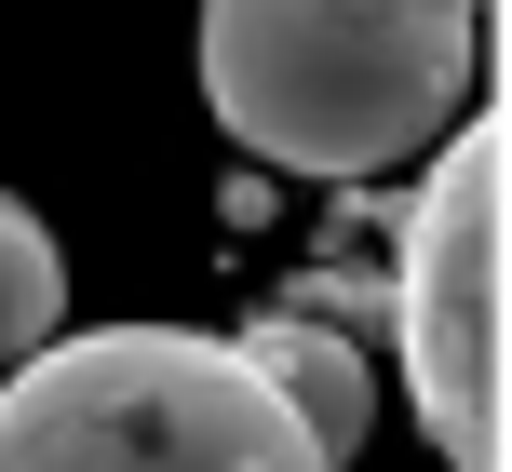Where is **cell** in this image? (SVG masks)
I'll return each instance as SVG.
<instances>
[{
  "instance_id": "5",
  "label": "cell",
  "mask_w": 512,
  "mask_h": 472,
  "mask_svg": "<svg viewBox=\"0 0 512 472\" xmlns=\"http://www.w3.org/2000/svg\"><path fill=\"white\" fill-rule=\"evenodd\" d=\"M54 324H68V257H54V230L0 189V378H14Z\"/></svg>"
},
{
  "instance_id": "1",
  "label": "cell",
  "mask_w": 512,
  "mask_h": 472,
  "mask_svg": "<svg viewBox=\"0 0 512 472\" xmlns=\"http://www.w3.org/2000/svg\"><path fill=\"white\" fill-rule=\"evenodd\" d=\"M203 108L283 176H391L472 108V0H203Z\"/></svg>"
},
{
  "instance_id": "2",
  "label": "cell",
  "mask_w": 512,
  "mask_h": 472,
  "mask_svg": "<svg viewBox=\"0 0 512 472\" xmlns=\"http://www.w3.org/2000/svg\"><path fill=\"white\" fill-rule=\"evenodd\" d=\"M0 472H324V446L230 338L95 324L0 378Z\"/></svg>"
},
{
  "instance_id": "4",
  "label": "cell",
  "mask_w": 512,
  "mask_h": 472,
  "mask_svg": "<svg viewBox=\"0 0 512 472\" xmlns=\"http://www.w3.org/2000/svg\"><path fill=\"white\" fill-rule=\"evenodd\" d=\"M243 365L283 392V419L324 446V472H351V446L378 432V378H364V351L337 338V324H310V311H270V324H243Z\"/></svg>"
},
{
  "instance_id": "3",
  "label": "cell",
  "mask_w": 512,
  "mask_h": 472,
  "mask_svg": "<svg viewBox=\"0 0 512 472\" xmlns=\"http://www.w3.org/2000/svg\"><path fill=\"white\" fill-rule=\"evenodd\" d=\"M391 338L418 378V432L445 472H499V135L459 122L418 176L405 270H391Z\"/></svg>"
}]
</instances>
